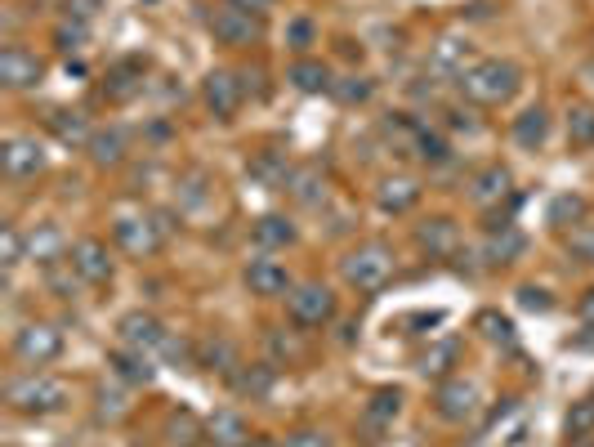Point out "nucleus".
I'll return each mask as SVG.
<instances>
[{
    "instance_id": "nucleus-54",
    "label": "nucleus",
    "mask_w": 594,
    "mask_h": 447,
    "mask_svg": "<svg viewBox=\"0 0 594 447\" xmlns=\"http://www.w3.org/2000/svg\"><path fill=\"white\" fill-rule=\"evenodd\" d=\"M246 447H282V443L268 439V434H255V439H246Z\"/></svg>"
},
{
    "instance_id": "nucleus-6",
    "label": "nucleus",
    "mask_w": 594,
    "mask_h": 447,
    "mask_svg": "<svg viewBox=\"0 0 594 447\" xmlns=\"http://www.w3.org/2000/svg\"><path fill=\"white\" fill-rule=\"evenodd\" d=\"M210 32H215L219 45L242 50V45H255L264 36V18L251 14V9H242V5H219L215 14H210Z\"/></svg>"
},
{
    "instance_id": "nucleus-9",
    "label": "nucleus",
    "mask_w": 594,
    "mask_h": 447,
    "mask_svg": "<svg viewBox=\"0 0 594 447\" xmlns=\"http://www.w3.org/2000/svg\"><path fill=\"white\" fill-rule=\"evenodd\" d=\"M434 412L443 416V421H452V425H465L469 416L478 412V385H474V380H465V376L438 380V389H434Z\"/></svg>"
},
{
    "instance_id": "nucleus-13",
    "label": "nucleus",
    "mask_w": 594,
    "mask_h": 447,
    "mask_svg": "<svg viewBox=\"0 0 594 447\" xmlns=\"http://www.w3.org/2000/svg\"><path fill=\"white\" fill-rule=\"evenodd\" d=\"M117 336L126 349H139V354H157L161 345H166V327H161V318H152V313L143 309H130L126 318L117 322Z\"/></svg>"
},
{
    "instance_id": "nucleus-23",
    "label": "nucleus",
    "mask_w": 594,
    "mask_h": 447,
    "mask_svg": "<svg viewBox=\"0 0 594 447\" xmlns=\"http://www.w3.org/2000/svg\"><path fill=\"white\" fill-rule=\"evenodd\" d=\"M197 367H206V372H219V376H233L237 367V345L228 336H206L197 345Z\"/></svg>"
},
{
    "instance_id": "nucleus-21",
    "label": "nucleus",
    "mask_w": 594,
    "mask_h": 447,
    "mask_svg": "<svg viewBox=\"0 0 594 447\" xmlns=\"http://www.w3.org/2000/svg\"><path fill=\"white\" fill-rule=\"evenodd\" d=\"M277 385V367L273 363H251V367H237L233 372V394L251 398V403H264Z\"/></svg>"
},
{
    "instance_id": "nucleus-14",
    "label": "nucleus",
    "mask_w": 594,
    "mask_h": 447,
    "mask_svg": "<svg viewBox=\"0 0 594 447\" xmlns=\"http://www.w3.org/2000/svg\"><path fill=\"white\" fill-rule=\"evenodd\" d=\"M246 287H251V296H264V300H277V296H291V273H286L282 260H273V255H260V260L246 264Z\"/></svg>"
},
{
    "instance_id": "nucleus-51",
    "label": "nucleus",
    "mask_w": 594,
    "mask_h": 447,
    "mask_svg": "<svg viewBox=\"0 0 594 447\" xmlns=\"http://www.w3.org/2000/svg\"><path fill=\"white\" fill-rule=\"evenodd\" d=\"M161 354L175 358V363H184V358H188V345H179V340H166V345H161Z\"/></svg>"
},
{
    "instance_id": "nucleus-24",
    "label": "nucleus",
    "mask_w": 594,
    "mask_h": 447,
    "mask_svg": "<svg viewBox=\"0 0 594 447\" xmlns=\"http://www.w3.org/2000/svg\"><path fill=\"white\" fill-rule=\"evenodd\" d=\"M478 59H469V41H461V36H443V41L434 45V72H443V76H461L474 68Z\"/></svg>"
},
{
    "instance_id": "nucleus-16",
    "label": "nucleus",
    "mask_w": 594,
    "mask_h": 447,
    "mask_svg": "<svg viewBox=\"0 0 594 447\" xmlns=\"http://www.w3.org/2000/svg\"><path fill=\"white\" fill-rule=\"evenodd\" d=\"M286 193H291V202H300V206H322L327 202V170H322L318 161L295 166L291 179H286Z\"/></svg>"
},
{
    "instance_id": "nucleus-38",
    "label": "nucleus",
    "mask_w": 594,
    "mask_h": 447,
    "mask_svg": "<svg viewBox=\"0 0 594 447\" xmlns=\"http://www.w3.org/2000/svg\"><path fill=\"white\" fill-rule=\"evenodd\" d=\"M568 139L577 148H594V108L590 103H577V108L568 112Z\"/></svg>"
},
{
    "instance_id": "nucleus-22",
    "label": "nucleus",
    "mask_w": 594,
    "mask_h": 447,
    "mask_svg": "<svg viewBox=\"0 0 594 447\" xmlns=\"http://www.w3.org/2000/svg\"><path fill=\"white\" fill-rule=\"evenodd\" d=\"M246 439H251V430H246L242 412H233V407H219V412L206 421V443H215V447H246Z\"/></svg>"
},
{
    "instance_id": "nucleus-45",
    "label": "nucleus",
    "mask_w": 594,
    "mask_h": 447,
    "mask_svg": "<svg viewBox=\"0 0 594 447\" xmlns=\"http://www.w3.org/2000/svg\"><path fill=\"white\" fill-rule=\"evenodd\" d=\"M519 304H523L528 313H550V309H554L550 291H541V287H519Z\"/></svg>"
},
{
    "instance_id": "nucleus-40",
    "label": "nucleus",
    "mask_w": 594,
    "mask_h": 447,
    "mask_svg": "<svg viewBox=\"0 0 594 447\" xmlns=\"http://www.w3.org/2000/svg\"><path fill=\"white\" fill-rule=\"evenodd\" d=\"M371 90H376V85H371L367 76H340V81L331 85V94H335L340 103H349V108H353V103H367Z\"/></svg>"
},
{
    "instance_id": "nucleus-31",
    "label": "nucleus",
    "mask_w": 594,
    "mask_h": 447,
    "mask_svg": "<svg viewBox=\"0 0 594 447\" xmlns=\"http://www.w3.org/2000/svg\"><path fill=\"white\" fill-rule=\"evenodd\" d=\"M523 246H528V237H523L514 224H501V228H492V237H487V260L510 264V260H519L523 255Z\"/></svg>"
},
{
    "instance_id": "nucleus-8",
    "label": "nucleus",
    "mask_w": 594,
    "mask_h": 447,
    "mask_svg": "<svg viewBox=\"0 0 594 447\" xmlns=\"http://www.w3.org/2000/svg\"><path fill=\"white\" fill-rule=\"evenodd\" d=\"M67 264H72V273L85 282V287L112 282V251H108V242H99V237H76L72 251H67Z\"/></svg>"
},
{
    "instance_id": "nucleus-27",
    "label": "nucleus",
    "mask_w": 594,
    "mask_h": 447,
    "mask_svg": "<svg viewBox=\"0 0 594 447\" xmlns=\"http://www.w3.org/2000/svg\"><path fill=\"white\" fill-rule=\"evenodd\" d=\"M139 90H143V63H139V59L117 63V68L108 72V81H103V94H108L112 103H126V99H134Z\"/></svg>"
},
{
    "instance_id": "nucleus-48",
    "label": "nucleus",
    "mask_w": 594,
    "mask_h": 447,
    "mask_svg": "<svg viewBox=\"0 0 594 447\" xmlns=\"http://www.w3.org/2000/svg\"><path fill=\"white\" fill-rule=\"evenodd\" d=\"M99 416H108V421H121V416H126V403H121V394H108V389H103V394H99Z\"/></svg>"
},
{
    "instance_id": "nucleus-41",
    "label": "nucleus",
    "mask_w": 594,
    "mask_h": 447,
    "mask_svg": "<svg viewBox=\"0 0 594 447\" xmlns=\"http://www.w3.org/2000/svg\"><path fill=\"white\" fill-rule=\"evenodd\" d=\"M0 246H5V273H14L27 260V233H18L14 224L0 228Z\"/></svg>"
},
{
    "instance_id": "nucleus-11",
    "label": "nucleus",
    "mask_w": 594,
    "mask_h": 447,
    "mask_svg": "<svg viewBox=\"0 0 594 447\" xmlns=\"http://www.w3.org/2000/svg\"><path fill=\"white\" fill-rule=\"evenodd\" d=\"M0 166H5L9 179H32L45 170V148L41 139L32 135H9L5 148H0Z\"/></svg>"
},
{
    "instance_id": "nucleus-29",
    "label": "nucleus",
    "mask_w": 594,
    "mask_h": 447,
    "mask_svg": "<svg viewBox=\"0 0 594 447\" xmlns=\"http://www.w3.org/2000/svg\"><path fill=\"white\" fill-rule=\"evenodd\" d=\"M286 81H291L295 90H304V94H322V90H331L335 85V76L322 59H295L291 72H286Z\"/></svg>"
},
{
    "instance_id": "nucleus-20",
    "label": "nucleus",
    "mask_w": 594,
    "mask_h": 447,
    "mask_svg": "<svg viewBox=\"0 0 594 447\" xmlns=\"http://www.w3.org/2000/svg\"><path fill=\"white\" fill-rule=\"evenodd\" d=\"M126 152H130V135H126L121 126H103V130H94V139H90V157H94V166L117 170L121 161H126Z\"/></svg>"
},
{
    "instance_id": "nucleus-43",
    "label": "nucleus",
    "mask_w": 594,
    "mask_h": 447,
    "mask_svg": "<svg viewBox=\"0 0 594 447\" xmlns=\"http://www.w3.org/2000/svg\"><path fill=\"white\" fill-rule=\"evenodd\" d=\"M568 255H577L581 264H594V224L581 220L577 228L568 233Z\"/></svg>"
},
{
    "instance_id": "nucleus-46",
    "label": "nucleus",
    "mask_w": 594,
    "mask_h": 447,
    "mask_svg": "<svg viewBox=\"0 0 594 447\" xmlns=\"http://www.w3.org/2000/svg\"><path fill=\"white\" fill-rule=\"evenodd\" d=\"M286 45H291V50H309L313 45V23L309 18H295V23L286 27Z\"/></svg>"
},
{
    "instance_id": "nucleus-36",
    "label": "nucleus",
    "mask_w": 594,
    "mask_h": 447,
    "mask_svg": "<svg viewBox=\"0 0 594 447\" xmlns=\"http://www.w3.org/2000/svg\"><path fill=\"white\" fill-rule=\"evenodd\" d=\"M398 412H402V389H380V394H371V403H367V425H394L398 421Z\"/></svg>"
},
{
    "instance_id": "nucleus-3",
    "label": "nucleus",
    "mask_w": 594,
    "mask_h": 447,
    "mask_svg": "<svg viewBox=\"0 0 594 447\" xmlns=\"http://www.w3.org/2000/svg\"><path fill=\"white\" fill-rule=\"evenodd\" d=\"M340 278L353 291H380L394 278V251L385 242H362L340 260Z\"/></svg>"
},
{
    "instance_id": "nucleus-1",
    "label": "nucleus",
    "mask_w": 594,
    "mask_h": 447,
    "mask_svg": "<svg viewBox=\"0 0 594 447\" xmlns=\"http://www.w3.org/2000/svg\"><path fill=\"white\" fill-rule=\"evenodd\" d=\"M456 85H461V94L469 103H478V108H501V103H510L514 94H519L523 72L514 68L510 59H478Z\"/></svg>"
},
{
    "instance_id": "nucleus-5",
    "label": "nucleus",
    "mask_w": 594,
    "mask_h": 447,
    "mask_svg": "<svg viewBox=\"0 0 594 447\" xmlns=\"http://www.w3.org/2000/svg\"><path fill=\"white\" fill-rule=\"evenodd\" d=\"M63 354V331L50 322H27L14 331V358L27 367H50Z\"/></svg>"
},
{
    "instance_id": "nucleus-34",
    "label": "nucleus",
    "mask_w": 594,
    "mask_h": 447,
    "mask_svg": "<svg viewBox=\"0 0 594 447\" xmlns=\"http://www.w3.org/2000/svg\"><path fill=\"white\" fill-rule=\"evenodd\" d=\"M411 152H416L425 166H443L447 157H452V148H447V139L438 135V130L429 126H416V135H411Z\"/></svg>"
},
{
    "instance_id": "nucleus-47",
    "label": "nucleus",
    "mask_w": 594,
    "mask_h": 447,
    "mask_svg": "<svg viewBox=\"0 0 594 447\" xmlns=\"http://www.w3.org/2000/svg\"><path fill=\"white\" fill-rule=\"evenodd\" d=\"M282 447H331V439H327L322 430H295Z\"/></svg>"
},
{
    "instance_id": "nucleus-10",
    "label": "nucleus",
    "mask_w": 594,
    "mask_h": 447,
    "mask_svg": "<svg viewBox=\"0 0 594 447\" xmlns=\"http://www.w3.org/2000/svg\"><path fill=\"white\" fill-rule=\"evenodd\" d=\"M41 76H45V63L32 50H23V45H5L0 50V85L5 90H36Z\"/></svg>"
},
{
    "instance_id": "nucleus-26",
    "label": "nucleus",
    "mask_w": 594,
    "mask_h": 447,
    "mask_svg": "<svg viewBox=\"0 0 594 447\" xmlns=\"http://www.w3.org/2000/svg\"><path fill=\"white\" fill-rule=\"evenodd\" d=\"M510 135H514V144H519V148H541L545 139H550V112H545L541 103L528 108V112H519L514 126H510Z\"/></svg>"
},
{
    "instance_id": "nucleus-2",
    "label": "nucleus",
    "mask_w": 594,
    "mask_h": 447,
    "mask_svg": "<svg viewBox=\"0 0 594 447\" xmlns=\"http://www.w3.org/2000/svg\"><path fill=\"white\" fill-rule=\"evenodd\" d=\"M5 403L14 407L18 416H54L67 407V385L59 376L45 372H27L5 385Z\"/></svg>"
},
{
    "instance_id": "nucleus-44",
    "label": "nucleus",
    "mask_w": 594,
    "mask_h": 447,
    "mask_svg": "<svg viewBox=\"0 0 594 447\" xmlns=\"http://www.w3.org/2000/svg\"><path fill=\"white\" fill-rule=\"evenodd\" d=\"M54 45H59L63 54L81 50V45H85V23H59V27H54Z\"/></svg>"
},
{
    "instance_id": "nucleus-42",
    "label": "nucleus",
    "mask_w": 594,
    "mask_h": 447,
    "mask_svg": "<svg viewBox=\"0 0 594 447\" xmlns=\"http://www.w3.org/2000/svg\"><path fill=\"white\" fill-rule=\"evenodd\" d=\"M478 331H483L492 345H514V322L501 313H478Z\"/></svg>"
},
{
    "instance_id": "nucleus-49",
    "label": "nucleus",
    "mask_w": 594,
    "mask_h": 447,
    "mask_svg": "<svg viewBox=\"0 0 594 447\" xmlns=\"http://www.w3.org/2000/svg\"><path fill=\"white\" fill-rule=\"evenodd\" d=\"M447 117H452V121H447V126H452V130H465V135H478V121H474V112H469V108H452V112H447Z\"/></svg>"
},
{
    "instance_id": "nucleus-33",
    "label": "nucleus",
    "mask_w": 594,
    "mask_h": 447,
    "mask_svg": "<svg viewBox=\"0 0 594 447\" xmlns=\"http://www.w3.org/2000/svg\"><path fill=\"white\" fill-rule=\"evenodd\" d=\"M166 443L170 447H201V443H206V425H201L197 416L184 407V412H175L166 421Z\"/></svg>"
},
{
    "instance_id": "nucleus-25",
    "label": "nucleus",
    "mask_w": 594,
    "mask_h": 447,
    "mask_svg": "<svg viewBox=\"0 0 594 447\" xmlns=\"http://www.w3.org/2000/svg\"><path fill=\"white\" fill-rule=\"evenodd\" d=\"M63 233H59V224H36V228H27V260L32 264H59V255H63Z\"/></svg>"
},
{
    "instance_id": "nucleus-17",
    "label": "nucleus",
    "mask_w": 594,
    "mask_h": 447,
    "mask_svg": "<svg viewBox=\"0 0 594 447\" xmlns=\"http://www.w3.org/2000/svg\"><path fill=\"white\" fill-rule=\"evenodd\" d=\"M514 193V175L496 161V166H483L474 179H469V202L474 206H496L501 197Z\"/></svg>"
},
{
    "instance_id": "nucleus-32",
    "label": "nucleus",
    "mask_w": 594,
    "mask_h": 447,
    "mask_svg": "<svg viewBox=\"0 0 594 447\" xmlns=\"http://www.w3.org/2000/svg\"><path fill=\"white\" fill-rule=\"evenodd\" d=\"M456 358H461V345L456 340H438V345H429L425 354H420V376H434V380H447V372L456 367Z\"/></svg>"
},
{
    "instance_id": "nucleus-19",
    "label": "nucleus",
    "mask_w": 594,
    "mask_h": 447,
    "mask_svg": "<svg viewBox=\"0 0 594 447\" xmlns=\"http://www.w3.org/2000/svg\"><path fill=\"white\" fill-rule=\"evenodd\" d=\"M376 202H380V211L385 215H407L411 206L420 202V184L416 179H407V175H389V179H380Z\"/></svg>"
},
{
    "instance_id": "nucleus-50",
    "label": "nucleus",
    "mask_w": 594,
    "mask_h": 447,
    "mask_svg": "<svg viewBox=\"0 0 594 447\" xmlns=\"http://www.w3.org/2000/svg\"><path fill=\"white\" fill-rule=\"evenodd\" d=\"M99 0H67V14H76V23H90Z\"/></svg>"
},
{
    "instance_id": "nucleus-12",
    "label": "nucleus",
    "mask_w": 594,
    "mask_h": 447,
    "mask_svg": "<svg viewBox=\"0 0 594 447\" xmlns=\"http://www.w3.org/2000/svg\"><path fill=\"white\" fill-rule=\"evenodd\" d=\"M201 99H206V108L215 112L219 121H233V112L242 108V99H246L242 76H237V72H224V68H215V72L206 76V85H201Z\"/></svg>"
},
{
    "instance_id": "nucleus-35",
    "label": "nucleus",
    "mask_w": 594,
    "mask_h": 447,
    "mask_svg": "<svg viewBox=\"0 0 594 447\" xmlns=\"http://www.w3.org/2000/svg\"><path fill=\"white\" fill-rule=\"evenodd\" d=\"M295 166H286L282 152H260V157L251 161V175L260 179L264 188H286V179H291Z\"/></svg>"
},
{
    "instance_id": "nucleus-18",
    "label": "nucleus",
    "mask_w": 594,
    "mask_h": 447,
    "mask_svg": "<svg viewBox=\"0 0 594 447\" xmlns=\"http://www.w3.org/2000/svg\"><path fill=\"white\" fill-rule=\"evenodd\" d=\"M108 367L117 380H126V385H152L157 380V367H152V354H139V349H112L108 354Z\"/></svg>"
},
{
    "instance_id": "nucleus-15",
    "label": "nucleus",
    "mask_w": 594,
    "mask_h": 447,
    "mask_svg": "<svg viewBox=\"0 0 594 447\" xmlns=\"http://www.w3.org/2000/svg\"><path fill=\"white\" fill-rule=\"evenodd\" d=\"M416 246L429 260H452L456 246H461V228L447 220V215H434V220L416 224Z\"/></svg>"
},
{
    "instance_id": "nucleus-37",
    "label": "nucleus",
    "mask_w": 594,
    "mask_h": 447,
    "mask_svg": "<svg viewBox=\"0 0 594 447\" xmlns=\"http://www.w3.org/2000/svg\"><path fill=\"white\" fill-rule=\"evenodd\" d=\"M563 430H568V439H590V434H594V398H581V403L568 407Z\"/></svg>"
},
{
    "instance_id": "nucleus-28",
    "label": "nucleus",
    "mask_w": 594,
    "mask_h": 447,
    "mask_svg": "<svg viewBox=\"0 0 594 447\" xmlns=\"http://www.w3.org/2000/svg\"><path fill=\"white\" fill-rule=\"evenodd\" d=\"M50 130H54V139H59L63 148H90V139H94L85 112H67V108H59L50 117Z\"/></svg>"
},
{
    "instance_id": "nucleus-7",
    "label": "nucleus",
    "mask_w": 594,
    "mask_h": 447,
    "mask_svg": "<svg viewBox=\"0 0 594 447\" xmlns=\"http://www.w3.org/2000/svg\"><path fill=\"white\" fill-rule=\"evenodd\" d=\"M112 237H117V246L134 260H148V255L161 251V242H166V228H161L152 215H121L117 224H112Z\"/></svg>"
},
{
    "instance_id": "nucleus-39",
    "label": "nucleus",
    "mask_w": 594,
    "mask_h": 447,
    "mask_svg": "<svg viewBox=\"0 0 594 447\" xmlns=\"http://www.w3.org/2000/svg\"><path fill=\"white\" fill-rule=\"evenodd\" d=\"M581 220H586V197L563 193V197H554L550 202V224L568 228V224H581Z\"/></svg>"
},
{
    "instance_id": "nucleus-52",
    "label": "nucleus",
    "mask_w": 594,
    "mask_h": 447,
    "mask_svg": "<svg viewBox=\"0 0 594 447\" xmlns=\"http://www.w3.org/2000/svg\"><path fill=\"white\" fill-rule=\"evenodd\" d=\"M577 313H581V322H590V327H594V287L586 291V300L577 304Z\"/></svg>"
},
{
    "instance_id": "nucleus-30",
    "label": "nucleus",
    "mask_w": 594,
    "mask_h": 447,
    "mask_svg": "<svg viewBox=\"0 0 594 447\" xmlns=\"http://www.w3.org/2000/svg\"><path fill=\"white\" fill-rule=\"evenodd\" d=\"M251 237H255V246L260 251H277V246H291L295 242V224L286 220V215H260L251 228Z\"/></svg>"
},
{
    "instance_id": "nucleus-4",
    "label": "nucleus",
    "mask_w": 594,
    "mask_h": 447,
    "mask_svg": "<svg viewBox=\"0 0 594 447\" xmlns=\"http://www.w3.org/2000/svg\"><path fill=\"white\" fill-rule=\"evenodd\" d=\"M286 313L295 327H327L335 318V291L327 282H295L286 296Z\"/></svg>"
},
{
    "instance_id": "nucleus-53",
    "label": "nucleus",
    "mask_w": 594,
    "mask_h": 447,
    "mask_svg": "<svg viewBox=\"0 0 594 447\" xmlns=\"http://www.w3.org/2000/svg\"><path fill=\"white\" fill-rule=\"evenodd\" d=\"M228 5H242V9H251V14H260V9H268L273 0H228Z\"/></svg>"
}]
</instances>
